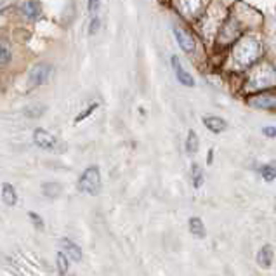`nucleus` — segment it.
I'll use <instances>...</instances> for the list:
<instances>
[{"mask_svg": "<svg viewBox=\"0 0 276 276\" xmlns=\"http://www.w3.org/2000/svg\"><path fill=\"white\" fill-rule=\"evenodd\" d=\"M262 134L266 137H276V127H264L262 129Z\"/></svg>", "mask_w": 276, "mask_h": 276, "instance_id": "obj_23", "label": "nucleus"}, {"mask_svg": "<svg viewBox=\"0 0 276 276\" xmlns=\"http://www.w3.org/2000/svg\"><path fill=\"white\" fill-rule=\"evenodd\" d=\"M2 200L6 205L14 207L18 204V193H16L14 186L9 184V182H4L2 184Z\"/></svg>", "mask_w": 276, "mask_h": 276, "instance_id": "obj_10", "label": "nucleus"}, {"mask_svg": "<svg viewBox=\"0 0 276 276\" xmlns=\"http://www.w3.org/2000/svg\"><path fill=\"white\" fill-rule=\"evenodd\" d=\"M97 106H99V104H97V103H92L91 106H89L87 109H84V111L80 113V115H78V116H76V119H75V122H76V124H80V122H82V120H85V119H87V116L91 115L92 111H96V109H97Z\"/></svg>", "mask_w": 276, "mask_h": 276, "instance_id": "obj_19", "label": "nucleus"}, {"mask_svg": "<svg viewBox=\"0 0 276 276\" xmlns=\"http://www.w3.org/2000/svg\"><path fill=\"white\" fill-rule=\"evenodd\" d=\"M204 170H202L198 165H193L191 167V181H193V186L194 188H202V184H204Z\"/></svg>", "mask_w": 276, "mask_h": 276, "instance_id": "obj_16", "label": "nucleus"}, {"mask_svg": "<svg viewBox=\"0 0 276 276\" xmlns=\"http://www.w3.org/2000/svg\"><path fill=\"white\" fill-rule=\"evenodd\" d=\"M259 172H261V176L264 177V181L271 182L276 179V164H266L262 165L261 169H259Z\"/></svg>", "mask_w": 276, "mask_h": 276, "instance_id": "obj_15", "label": "nucleus"}, {"mask_svg": "<svg viewBox=\"0 0 276 276\" xmlns=\"http://www.w3.org/2000/svg\"><path fill=\"white\" fill-rule=\"evenodd\" d=\"M9 61V51H7V46L4 44L2 46V64H6Z\"/></svg>", "mask_w": 276, "mask_h": 276, "instance_id": "obj_24", "label": "nucleus"}, {"mask_svg": "<svg viewBox=\"0 0 276 276\" xmlns=\"http://www.w3.org/2000/svg\"><path fill=\"white\" fill-rule=\"evenodd\" d=\"M252 106L255 108H264V109H269V108H276V97L274 96H269V94H262V96H257V97H252L249 101Z\"/></svg>", "mask_w": 276, "mask_h": 276, "instance_id": "obj_8", "label": "nucleus"}, {"mask_svg": "<svg viewBox=\"0 0 276 276\" xmlns=\"http://www.w3.org/2000/svg\"><path fill=\"white\" fill-rule=\"evenodd\" d=\"M99 7H101L99 0H89V11H91L94 16L97 14V11H99Z\"/></svg>", "mask_w": 276, "mask_h": 276, "instance_id": "obj_22", "label": "nucleus"}, {"mask_svg": "<svg viewBox=\"0 0 276 276\" xmlns=\"http://www.w3.org/2000/svg\"><path fill=\"white\" fill-rule=\"evenodd\" d=\"M56 266H58V271L61 274L68 273V267H70V264H68V255L64 252H58V255H56Z\"/></svg>", "mask_w": 276, "mask_h": 276, "instance_id": "obj_17", "label": "nucleus"}, {"mask_svg": "<svg viewBox=\"0 0 276 276\" xmlns=\"http://www.w3.org/2000/svg\"><path fill=\"white\" fill-rule=\"evenodd\" d=\"M204 125L209 129L210 132L214 134H221L228 129V124H226L224 119H219V116H205L204 119Z\"/></svg>", "mask_w": 276, "mask_h": 276, "instance_id": "obj_7", "label": "nucleus"}, {"mask_svg": "<svg viewBox=\"0 0 276 276\" xmlns=\"http://www.w3.org/2000/svg\"><path fill=\"white\" fill-rule=\"evenodd\" d=\"M21 11L26 14V18H31V19H35V18H38L40 16V6H38V2H35V0H24V2L21 4Z\"/></svg>", "mask_w": 276, "mask_h": 276, "instance_id": "obj_12", "label": "nucleus"}, {"mask_svg": "<svg viewBox=\"0 0 276 276\" xmlns=\"http://www.w3.org/2000/svg\"><path fill=\"white\" fill-rule=\"evenodd\" d=\"M44 111H46V108H44V106H30V108L24 109L26 116H30V119H36V116H40Z\"/></svg>", "mask_w": 276, "mask_h": 276, "instance_id": "obj_18", "label": "nucleus"}, {"mask_svg": "<svg viewBox=\"0 0 276 276\" xmlns=\"http://www.w3.org/2000/svg\"><path fill=\"white\" fill-rule=\"evenodd\" d=\"M188 226H189V231H191L193 236L196 238H205L207 236V231H205V224L200 217H191L188 221Z\"/></svg>", "mask_w": 276, "mask_h": 276, "instance_id": "obj_11", "label": "nucleus"}, {"mask_svg": "<svg viewBox=\"0 0 276 276\" xmlns=\"http://www.w3.org/2000/svg\"><path fill=\"white\" fill-rule=\"evenodd\" d=\"M198 148H200V141H198L196 132L189 131L188 132V139H186V151H188L189 155H194V153L198 151Z\"/></svg>", "mask_w": 276, "mask_h": 276, "instance_id": "obj_13", "label": "nucleus"}, {"mask_svg": "<svg viewBox=\"0 0 276 276\" xmlns=\"http://www.w3.org/2000/svg\"><path fill=\"white\" fill-rule=\"evenodd\" d=\"M28 216H30V219H31V222H33V226H35V229H44V219L38 216L36 212H28Z\"/></svg>", "mask_w": 276, "mask_h": 276, "instance_id": "obj_20", "label": "nucleus"}, {"mask_svg": "<svg viewBox=\"0 0 276 276\" xmlns=\"http://www.w3.org/2000/svg\"><path fill=\"white\" fill-rule=\"evenodd\" d=\"M212 156H214V149H210V151H209V162H207V164H212Z\"/></svg>", "mask_w": 276, "mask_h": 276, "instance_id": "obj_25", "label": "nucleus"}, {"mask_svg": "<svg viewBox=\"0 0 276 276\" xmlns=\"http://www.w3.org/2000/svg\"><path fill=\"white\" fill-rule=\"evenodd\" d=\"M97 30H99V18L94 16V18H92V21H91V26H89V33L94 35Z\"/></svg>", "mask_w": 276, "mask_h": 276, "instance_id": "obj_21", "label": "nucleus"}, {"mask_svg": "<svg viewBox=\"0 0 276 276\" xmlns=\"http://www.w3.org/2000/svg\"><path fill=\"white\" fill-rule=\"evenodd\" d=\"M51 71H52V68L49 66V64H46V63L36 64L33 70L30 71V76H28V78H30V84L35 85V87H38V85L46 84V80L49 78Z\"/></svg>", "mask_w": 276, "mask_h": 276, "instance_id": "obj_3", "label": "nucleus"}, {"mask_svg": "<svg viewBox=\"0 0 276 276\" xmlns=\"http://www.w3.org/2000/svg\"><path fill=\"white\" fill-rule=\"evenodd\" d=\"M78 188L80 191H85L89 194H97L101 189V172H99V167L96 165H91L87 167L82 172L78 179Z\"/></svg>", "mask_w": 276, "mask_h": 276, "instance_id": "obj_1", "label": "nucleus"}, {"mask_svg": "<svg viewBox=\"0 0 276 276\" xmlns=\"http://www.w3.org/2000/svg\"><path fill=\"white\" fill-rule=\"evenodd\" d=\"M257 264L259 267H262V269H269L271 266H273V261H274V250H273V245H269V243H266L264 247H262L261 250L257 252Z\"/></svg>", "mask_w": 276, "mask_h": 276, "instance_id": "obj_4", "label": "nucleus"}, {"mask_svg": "<svg viewBox=\"0 0 276 276\" xmlns=\"http://www.w3.org/2000/svg\"><path fill=\"white\" fill-rule=\"evenodd\" d=\"M172 68H174V71H176V78L179 80V84L186 85V87H193L194 85L193 76L182 68V64L179 63V58H177V56H172Z\"/></svg>", "mask_w": 276, "mask_h": 276, "instance_id": "obj_5", "label": "nucleus"}, {"mask_svg": "<svg viewBox=\"0 0 276 276\" xmlns=\"http://www.w3.org/2000/svg\"><path fill=\"white\" fill-rule=\"evenodd\" d=\"M174 36H176L177 44H179L181 49L184 52H193L194 51V40H193V36L188 33V31H184L182 28H176V30H174Z\"/></svg>", "mask_w": 276, "mask_h": 276, "instance_id": "obj_6", "label": "nucleus"}, {"mask_svg": "<svg viewBox=\"0 0 276 276\" xmlns=\"http://www.w3.org/2000/svg\"><path fill=\"white\" fill-rule=\"evenodd\" d=\"M42 193L44 196L47 198H58L61 194V186L58 182H46V184L42 186Z\"/></svg>", "mask_w": 276, "mask_h": 276, "instance_id": "obj_14", "label": "nucleus"}, {"mask_svg": "<svg viewBox=\"0 0 276 276\" xmlns=\"http://www.w3.org/2000/svg\"><path fill=\"white\" fill-rule=\"evenodd\" d=\"M33 143L42 149H54L56 144H58V139L51 132H47L46 129H35Z\"/></svg>", "mask_w": 276, "mask_h": 276, "instance_id": "obj_2", "label": "nucleus"}, {"mask_svg": "<svg viewBox=\"0 0 276 276\" xmlns=\"http://www.w3.org/2000/svg\"><path fill=\"white\" fill-rule=\"evenodd\" d=\"M63 250H64V254L68 255V259H71V261H75V262L82 261V249H80L76 243H73L70 240H64L63 242Z\"/></svg>", "mask_w": 276, "mask_h": 276, "instance_id": "obj_9", "label": "nucleus"}]
</instances>
